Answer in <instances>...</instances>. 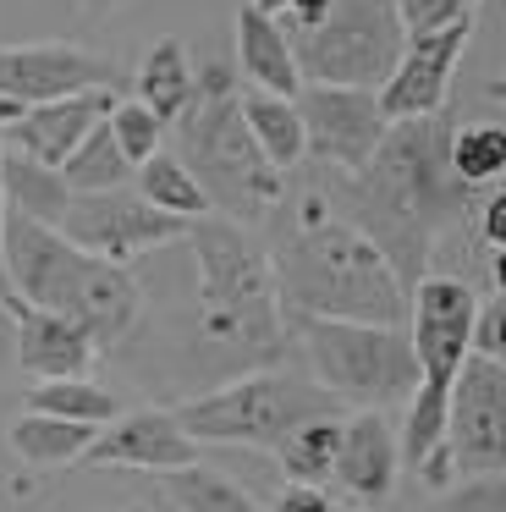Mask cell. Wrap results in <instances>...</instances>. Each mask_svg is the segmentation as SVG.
Masks as SVG:
<instances>
[{"mask_svg": "<svg viewBox=\"0 0 506 512\" xmlns=\"http://www.w3.org/2000/svg\"><path fill=\"white\" fill-rule=\"evenodd\" d=\"M451 171L462 188L490 193L506 182V122H468L451 133Z\"/></svg>", "mask_w": 506, "mask_h": 512, "instance_id": "25", "label": "cell"}, {"mask_svg": "<svg viewBox=\"0 0 506 512\" xmlns=\"http://www.w3.org/2000/svg\"><path fill=\"white\" fill-rule=\"evenodd\" d=\"M105 122H110V133H116L121 155L132 160V171H138L149 155H160V144H165V122L149 111V105H138V100H116V111H110Z\"/></svg>", "mask_w": 506, "mask_h": 512, "instance_id": "30", "label": "cell"}, {"mask_svg": "<svg viewBox=\"0 0 506 512\" xmlns=\"http://www.w3.org/2000/svg\"><path fill=\"white\" fill-rule=\"evenodd\" d=\"M182 243L193 248V265H198L193 369H204L209 380L275 369L286 347V309H281L270 254L248 237V226L226 221V215L187 221Z\"/></svg>", "mask_w": 506, "mask_h": 512, "instance_id": "2", "label": "cell"}, {"mask_svg": "<svg viewBox=\"0 0 506 512\" xmlns=\"http://www.w3.org/2000/svg\"><path fill=\"white\" fill-rule=\"evenodd\" d=\"M479 237L495 254H506V188H490L479 199Z\"/></svg>", "mask_w": 506, "mask_h": 512, "instance_id": "35", "label": "cell"}, {"mask_svg": "<svg viewBox=\"0 0 506 512\" xmlns=\"http://www.w3.org/2000/svg\"><path fill=\"white\" fill-rule=\"evenodd\" d=\"M297 111H303V133H308V155L330 171V177H352L380 155L385 122L380 94L369 89H330V83H303L297 94Z\"/></svg>", "mask_w": 506, "mask_h": 512, "instance_id": "10", "label": "cell"}, {"mask_svg": "<svg viewBox=\"0 0 506 512\" xmlns=\"http://www.w3.org/2000/svg\"><path fill=\"white\" fill-rule=\"evenodd\" d=\"M330 413H341V402L314 375L253 369V375L220 380V386L187 397L176 408V419H182V430L198 446H259V452H275L297 424L330 419Z\"/></svg>", "mask_w": 506, "mask_h": 512, "instance_id": "6", "label": "cell"}, {"mask_svg": "<svg viewBox=\"0 0 506 512\" xmlns=\"http://www.w3.org/2000/svg\"><path fill=\"white\" fill-rule=\"evenodd\" d=\"M281 303L297 314H319V320H352V325H407V298L402 276L391 259L369 243L352 221L325 215L308 199L297 232L281 243L270 259Z\"/></svg>", "mask_w": 506, "mask_h": 512, "instance_id": "3", "label": "cell"}, {"mask_svg": "<svg viewBox=\"0 0 506 512\" xmlns=\"http://www.w3.org/2000/svg\"><path fill=\"white\" fill-rule=\"evenodd\" d=\"M6 281L22 303L77 320L99 347L121 342L143 309V287L127 265L83 254L55 226L22 215H6Z\"/></svg>", "mask_w": 506, "mask_h": 512, "instance_id": "4", "label": "cell"}, {"mask_svg": "<svg viewBox=\"0 0 506 512\" xmlns=\"http://www.w3.org/2000/svg\"><path fill=\"white\" fill-rule=\"evenodd\" d=\"M83 463L94 468H132V474H176V468L198 463V441L182 430L176 408H132L116 413L105 430L94 435Z\"/></svg>", "mask_w": 506, "mask_h": 512, "instance_id": "14", "label": "cell"}, {"mask_svg": "<svg viewBox=\"0 0 506 512\" xmlns=\"http://www.w3.org/2000/svg\"><path fill=\"white\" fill-rule=\"evenodd\" d=\"M110 89V61L77 45H6L0 50V100L11 105H50L66 94Z\"/></svg>", "mask_w": 506, "mask_h": 512, "instance_id": "15", "label": "cell"}, {"mask_svg": "<svg viewBox=\"0 0 506 512\" xmlns=\"http://www.w3.org/2000/svg\"><path fill=\"white\" fill-rule=\"evenodd\" d=\"M17 292H11V281H6V193H0V303H11Z\"/></svg>", "mask_w": 506, "mask_h": 512, "instance_id": "36", "label": "cell"}, {"mask_svg": "<svg viewBox=\"0 0 506 512\" xmlns=\"http://www.w3.org/2000/svg\"><path fill=\"white\" fill-rule=\"evenodd\" d=\"M176 155L198 177L209 210L237 226H259L281 204V171L259 155L248 122H242L237 72L209 61L198 67V94L176 122Z\"/></svg>", "mask_w": 506, "mask_h": 512, "instance_id": "5", "label": "cell"}, {"mask_svg": "<svg viewBox=\"0 0 506 512\" xmlns=\"http://www.w3.org/2000/svg\"><path fill=\"white\" fill-rule=\"evenodd\" d=\"M242 122H248L259 155L275 171H292L308 155V133H303L297 100H281V94H264V89H242Z\"/></svg>", "mask_w": 506, "mask_h": 512, "instance_id": "22", "label": "cell"}, {"mask_svg": "<svg viewBox=\"0 0 506 512\" xmlns=\"http://www.w3.org/2000/svg\"><path fill=\"white\" fill-rule=\"evenodd\" d=\"M94 435L99 430H88V424H66V419H50V413H22L6 441L28 468H66V463H83Z\"/></svg>", "mask_w": 506, "mask_h": 512, "instance_id": "23", "label": "cell"}, {"mask_svg": "<svg viewBox=\"0 0 506 512\" xmlns=\"http://www.w3.org/2000/svg\"><path fill=\"white\" fill-rule=\"evenodd\" d=\"M138 193L154 204V210L176 215V221H198V215H209L204 188H198V177L182 166L176 149H160V155L143 160L138 166Z\"/></svg>", "mask_w": 506, "mask_h": 512, "instance_id": "28", "label": "cell"}, {"mask_svg": "<svg viewBox=\"0 0 506 512\" xmlns=\"http://www.w3.org/2000/svg\"><path fill=\"white\" fill-rule=\"evenodd\" d=\"M473 353L506 364V292H495L490 303H479V320H473Z\"/></svg>", "mask_w": 506, "mask_h": 512, "instance_id": "33", "label": "cell"}, {"mask_svg": "<svg viewBox=\"0 0 506 512\" xmlns=\"http://www.w3.org/2000/svg\"><path fill=\"white\" fill-rule=\"evenodd\" d=\"M110 111H116V94L110 89H88V94L50 100V105H28V111L0 133V144L22 149V155L44 160V166H66V155H72Z\"/></svg>", "mask_w": 506, "mask_h": 512, "instance_id": "18", "label": "cell"}, {"mask_svg": "<svg viewBox=\"0 0 506 512\" xmlns=\"http://www.w3.org/2000/svg\"><path fill=\"white\" fill-rule=\"evenodd\" d=\"M413 358H418V386L429 391H451L457 369L473 358V320H479V298L468 281L457 276H424L413 292Z\"/></svg>", "mask_w": 506, "mask_h": 512, "instance_id": "11", "label": "cell"}, {"mask_svg": "<svg viewBox=\"0 0 506 512\" xmlns=\"http://www.w3.org/2000/svg\"><path fill=\"white\" fill-rule=\"evenodd\" d=\"M286 34L303 83H330V89L380 94L407 50L396 0H330V12L314 28H286Z\"/></svg>", "mask_w": 506, "mask_h": 512, "instance_id": "8", "label": "cell"}, {"mask_svg": "<svg viewBox=\"0 0 506 512\" xmlns=\"http://www.w3.org/2000/svg\"><path fill=\"white\" fill-rule=\"evenodd\" d=\"M0 193H6V215L55 226V232H61L66 204H72V188H66L61 166H44V160L22 155V149H6V144H0Z\"/></svg>", "mask_w": 506, "mask_h": 512, "instance_id": "20", "label": "cell"}, {"mask_svg": "<svg viewBox=\"0 0 506 512\" xmlns=\"http://www.w3.org/2000/svg\"><path fill=\"white\" fill-rule=\"evenodd\" d=\"M248 6H259V12L275 17V23H286V6H292V0H248Z\"/></svg>", "mask_w": 506, "mask_h": 512, "instance_id": "38", "label": "cell"}, {"mask_svg": "<svg viewBox=\"0 0 506 512\" xmlns=\"http://www.w3.org/2000/svg\"><path fill=\"white\" fill-rule=\"evenodd\" d=\"M402 474V441L385 408H363L341 419V446H336V485L363 507H385Z\"/></svg>", "mask_w": 506, "mask_h": 512, "instance_id": "16", "label": "cell"}, {"mask_svg": "<svg viewBox=\"0 0 506 512\" xmlns=\"http://www.w3.org/2000/svg\"><path fill=\"white\" fill-rule=\"evenodd\" d=\"M270 512H341V501H330L325 485H292V479H286Z\"/></svg>", "mask_w": 506, "mask_h": 512, "instance_id": "34", "label": "cell"}, {"mask_svg": "<svg viewBox=\"0 0 506 512\" xmlns=\"http://www.w3.org/2000/svg\"><path fill=\"white\" fill-rule=\"evenodd\" d=\"M28 413H50V419H66V424L105 430V424L121 413V402L110 397L99 380L77 375V380H39V386L28 391Z\"/></svg>", "mask_w": 506, "mask_h": 512, "instance_id": "24", "label": "cell"}, {"mask_svg": "<svg viewBox=\"0 0 506 512\" xmlns=\"http://www.w3.org/2000/svg\"><path fill=\"white\" fill-rule=\"evenodd\" d=\"M160 490L176 512H264L237 479H226L220 468H176V474H160Z\"/></svg>", "mask_w": 506, "mask_h": 512, "instance_id": "27", "label": "cell"}, {"mask_svg": "<svg viewBox=\"0 0 506 512\" xmlns=\"http://www.w3.org/2000/svg\"><path fill=\"white\" fill-rule=\"evenodd\" d=\"M61 237H72V243L83 248V254H94V259L132 265L138 254H154V248H165V243H182L187 221L154 210L143 193L110 188V193H72Z\"/></svg>", "mask_w": 506, "mask_h": 512, "instance_id": "9", "label": "cell"}, {"mask_svg": "<svg viewBox=\"0 0 506 512\" xmlns=\"http://www.w3.org/2000/svg\"><path fill=\"white\" fill-rule=\"evenodd\" d=\"M451 463L457 479L506 474V364L473 353L451 380Z\"/></svg>", "mask_w": 506, "mask_h": 512, "instance_id": "12", "label": "cell"}, {"mask_svg": "<svg viewBox=\"0 0 506 512\" xmlns=\"http://www.w3.org/2000/svg\"><path fill=\"white\" fill-rule=\"evenodd\" d=\"M473 28H479V12L451 23V28H435V34H407L402 61H396L391 83L380 89L385 122H418V116L446 111L451 78H457L462 56H468V45H473Z\"/></svg>", "mask_w": 506, "mask_h": 512, "instance_id": "13", "label": "cell"}, {"mask_svg": "<svg viewBox=\"0 0 506 512\" xmlns=\"http://www.w3.org/2000/svg\"><path fill=\"white\" fill-rule=\"evenodd\" d=\"M435 512H506V474H473L440 496Z\"/></svg>", "mask_w": 506, "mask_h": 512, "instance_id": "32", "label": "cell"}, {"mask_svg": "<svg viewBox=\"0 0 506 512\" xmlns=\"http://www.w3.org/2000/svg\"><path fill=\"white\" fill-rule=\"evenodd\" d=\"M495 281H501V292H506V254H495Z\"/></svg>", "mask_w": 506, "mask_h": 512, "instance_id": "41", "label": "cell"}, {"mask_svg": "<svg viewBox=\"0 0 506 512\" xmlns=\"http://www.w3.org/2000/svg\"><path fill=\"white\" fill-rule=\"evenodd\" d=\"M0 309L11 314V331H17V369L22 375H33V380H77V375H88L99 342L77 320L50 314V309H33V303H22V298L0 303Z\"/></svg>", "mask_w": 506, "mask_h": 512, "instance_id": "17", "label": "cell"}, {"mask_svg": "<svg viewBox=\"0 0 506 512\" xmlns=\"http://www.w3.org/2000/svg\"><path fill=\"white\" fill-rule=\"evenodd\" d=\"M72 6H77L83 17H110L116 6H127V0H72Z\"/></svg>", "mask_w": 506, "mask_h": 512, "instance_id": "37", "label": "cell"}, {"mask_svg": "<svg viewBox=\"0 0 506 512\" xmlns=\"http://www.w3.org/2000/svg\"><path fill=\"white\" fill-rule=\"evenodd\" d=\"M451 122L440 116H418V122H391L380 155L352 177H336L341 221H352L402 276L413 292L429 276V254L451 226L468 221L473 188H462L451 171Z\"/></svg>", "mask_w": 506, "mask_h": 512, "instance_id": "1", "label": "cell"}, {"mask_svg": "<svg viewBox=\"0 0 506 512\" xmlns=\"http://www.w3.org/2000/svg\"><path fill=\"white\" fill-rule=\"evenodd\" d=\"M237 72L248 78V89L281 94V100H297L303 94V72H297L292 56V34H286L275 17H264L259 6H237Z\"/></svg>", "mask_w": 506, "mask_h": 512, "instance_id": "19", "label": "cell"}, {"mask_svg": "<svg viewBox=\"0 0 506 512\" xmlns=\"http://www.w3.org/2000/svg\"><path fill=\"white\" fill-rule=\"evenodd\" d=\"M286 336L308 358V375L336 402L391 408V402H407L418 386V358L407 325H352L286 309Z\"/></svg>", "mask_w": 506, "mask_h": 512, "instance_id": "7", "label": "cell"}, {"mask_svg": "<svg viewBox=\"0 0 506 512\" xmlns=\"http://www.w3.org/2000/svg\"><path fill=\"white\" fill-rule=\"evenodd\" d=\"M61 177H66V188H72V193H110V188H127L132 160L121 155V144H116V133H110V122H99L94 133H88L83 144L66 155Z\"/></svg>", "mask_w": 506, "mask_h": 512, "instance_id": "29", "label": "cell"}, {"mask_svg": "<svg viewBox=\"0 0 506 512\" xmlns=\"http://www.w3.org/2000/svg\"><path fill=\"white\" fill-rule=\"evenodd\" d=\"M17 116H22V105H11V100H0V133H6V127H11V122H17Z\"/></svg>", "mask_w": 506, "mask_h": 512, "instance_id": "40", "label": "cell"}, {"mask_svg": "<svg viewBox=\"0 0 506 512\" xmlns=\"http://www.w3.org/2000/svg\"><path fill=\"white\" fill-rule=\"evenodd\" d=\"M132 512H143V507H132Z\"/></svg>", "mask_w": 506, "mask_h": 512, "instance_id": "42", "label": "cell"}, {"mask_svg": "<svg viewBox=\"0 0 506 512\" xmlns=\"http://www.w3.org/2000/svg\"><path fill=\"white\" fill-rule=\"evenodd\" d=\"M193 94H198V72L187 61L182 39H154L138 67V105H149L165 127H176L182 111L193 105Z\"/></svg>", "mask_w": 506, "mask_h": 512, "instance_id": "21", "label": "cell"}, {"mask_svg": "<svg viewBox=\"0 0 506 512\" xmlns=\"http://www.w3.org/2000/svg\"><path fill=\"white\" fill-rule=\"evenodd\" d=\"M484 100L506 105V78H490V83H484Z\"/></svg>", "mask_w": 506, "mask_h": 512, "instance_id": "39", "label": "cell"}, {"mask_svg": "<svg viewBox=\"0 0 506 512\" xmlns=\"http://www.w3.org/2000/svg\"><path fill=\"white\" fill-rule=\"evenodd\" d=\"M473 12H479V0H396V17L407 34H435V28H451Z\"/></svg>", "mask_w": 506, "mask_h": 512, "instance_id": "31", "label": "cell"}, {"mask_svg": "<svg viewBox=\"0 0 506 512\" xmlns=\"http://www.w3.org/2000/svg\"><path fill=\"white\" fill-rule=\"evenodd\" d=\"M341 419H347V413H330V419H308V424H297V430L286 435L281 446H275V457H281V474L292 479V485H325V479L336 474Z\"/></svg>", "mask_w": 506, "mask_h": 512, "instance_id": "26", "label": "cell"}]
</instances>
